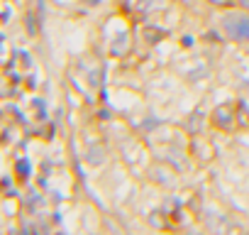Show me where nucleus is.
I'll return each instance as SVG.
<instances>
[{"instance_id": "obj_1", "label": "nucleus", "mask_w": 249, "mask_h": 235, "mask_svg": "<svg viewBox=\"0 0 249 235\" xmlns=\"http://www.w3.org/2000/svg\"><path fill=\"white\" fill-rule=\"evenodd\" d=\"M225 30L234 39H249V18H244V15H230L225 20Z\"/></svg>"}]
</instances>
